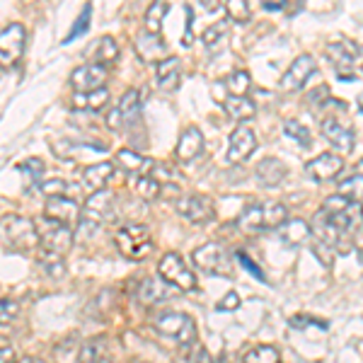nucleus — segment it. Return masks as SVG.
Instances as JSON below:
<instances>
[{"label": "nucleus", "mask_w": 363, "mask_h": 363, "mask_svg": "<svg viewBox=\"0 0 363 363\" xmlns=\"http://www.w3.org/2000/svg\"><path fill=\"white\" fill-rule=\"evenodd\" d=\"M310 235H313V228L303 218H289L279 228V240L284 245H289V247H298V245L306 242Z\"/></svg>", "instance_id": "obj_25"}, {"label": "nucleus", "mask_w": 363, "mask_h": 363, "mask_svg": "<svg viewBox=\"0 0 363 363\" xmlns=\"http://www.w3.org/2000/svg\"><path fill=\"white\" fill-rule=\"evenodd\" d=\"M155 330L162 337L174 339L182 349H191L196 344V322L186 313H174L165 310L155 318Z\"/></svg>", "instance_id": "obj_3"}, {"label": "nucleus", "mask_w": 363, "mask_h": 363, "mask_svg": "<svg viewBox=\"0 0 363 363\" xmlns=\"http://www.w3.org/2000/svg\"><path fill=\"white\" fill-rule=\"evenodd\" d=\"M44 160H39V157H29V160H25L20 165V172L25 174V179H29V184L32 186H42L44 184Z\"/></svg>", "instance_id": "obj_39"}, {"label": "nucleus", "mask_w": 363, "mask_h": 363, "mask_svg": "<svg viewBox=\"0 0 363 363\" xmlns=\"http://www.w3.org/2000/svg\"><path fill=\"white\" fill-rule=\"evenodd\" d=\"M264 220H267V230H279V228L289 220V208H286V203L267 201L264 203Z\"/></svg>", "instance_id": "obj_37"}, {"label": "nucleus", "mask_w": 363, "mask_h": 363, "mask_svg": "<svg viewBox=\"0 0 363 363\" xmlns=\"http://www.w3.org/2000/svg\"><path fill=\"white\" fill-rule=\"evenodd\" d=\"M252 87V78L247 70H233L225 78V90L230 92V97H247Z\"/></svg>", "instance_id": "obj_35"}, {"label": "nucleus", "mask_w": 363, "mask_h": 363, "mask_svg": "<svg viewBox=\"0 0 363 363\" xmlns=\"http://www.w3.org/2000/svg\"><path fill=\"white\" fill-rule=\"evenodd\" d=\"M203 153V133L199 126H186L179 133V140L174 145V157L179 162H191Z\"/></svg>", "instance_id": "obj_18"}, {"label": "nucleus", "mask_w": 363, "mask_h": 363, "mask_svg": "<svg viewBox=\"0 0 363 363\" xmlns=\"http://www.w3.org/2000/svg\"><path fill=\"white\" fill-rule=\"evenodd\" d=\"M27 46V29L20 22H10V25L3 27L0 32V63L3 68L15 66L17 61L25 54Z\"/></svg>", "instance_id": "obj_8"}, {"label": "nucleus", "mask_w": 363, "mask_h": 363, "mask_svg": "<svg viewBox=\"0 0 363 363\" xmlns=\"http://www.w3.org/2000/svg\"><path fill=\"white\" fill-rule=\"evenodd\" d=\"M116 112L121 116V124L124 128H133L140 124V116H143V99H140V90L131 87L121 95L119 104H116Z\"/></svg>", "instance_id": "obj_20"}, {"label": "nucleus", "mask_w": 363, "mask_h": 363, "mask_svg": "<svg viewBox=\"0 0 363 363\" xmlns=\"http://www.w3.org/2000/svg\"><path fill=\"white\" fill-rule=\"evenodd\" d=\"M242 363H284V359H281V351L274 344H259V347L245 354Z\"/></svg>", "instance_id": "obj_33"}, {"label": "nucleus", "mask_w": 363, "mask_h": 363, "mask_svg": "<svg viewBox=\"0 0 363 363\" xmlns=\"http://www.w3.org/2000/svg\"><path fill=\"white\" fill-rule=\"evenodd\" d=\"M228 29H230V20H220V22H213L211 27L203 29L201 34V44L206 46V49L216 51L218 46H223L225 37H228Z\"/></svg>", "instance_id": "obj_32"}, {"label": "nucleus", "mask_w": 363, "mask_h": 363, "mask_svg": "<svg viewBox=\"0 0 363 363\" xmlns=\"http://www.w3.org/2000/svg\"><path fill=\"white\" fill-rule=\"evenodd\" d=\"M238 228H242L245 233H259L267 230L264 220V203H250L247 208H242V213L238 216Z\"/></svg>", "instance_id": "obj_28"}, {"label": "nucleus", "mask_w": 363, "mask_h": 363, "mask_svg": "<svg viewBox=\"0 0 363 363\" xmlns=\"http://www.w3.org/2000/svg\"><path fill=\"white\" fill-rule=\"evenodd\" d=\"M284 133L289 138H294L301 148H310V145H313V133H310V128L306 124H301L298 119H286L284 121Z\"/></svg>", "instance_id": "obj_38"}, {"label": "nucleus", "mask_w": 363, "mask_h": 363, "mask_svg": "<svg viewBox=\"0 0 363 363\" xmlns=\"http://www.w3.org/2000/svg\"><path fill=\"white\" fill-rule=\"evenodd\" d=\"M150 177H155L157 182H177L179 179V172L177 169H172L169 165H157L155 162V167H153V172H150Z\"/></svg>", "instance_id": "obj_45"}, {"label": "nucleus", "mask_w": 363, "mask_h": 363, "mask_svg": "<svg viewBox=\"0 0 363 363\" xmlns=\"http://www.w3.org/2000/svg\"><path fill=\"white\" fill-rule=\"evenodd\" d=\"M223 112L230 116L233 121H238L240 126L245 124V121H250L252 116L257 114V104L252 102L250 97H225L223 102Z\"/></svg>", "instance_id": "obj_26"}, {"label": "nucleus", "mask_w": 363, "mask_h": 363, "mask_svg": "<svg viewBox=\"0 0 363 363\" xmlns=\"http://www.w3.org/2000/svg\"><path fill=\"white\" fill-rule=\"evenodd\" d=\"M44 218L54 220V223L73 228V223H80V203L73 196H58V199H46L44 206Z\"/></svg>", "instance_id": "obj_14"}, {"label": "nucleus", "mask_w": 363, "mask_h": 363, "mask_svg": "<svg viewBox=\"0 0 363 363\" xmlns=\"http://www.w3.org/2000/svg\"><path fill=\"white\" fill-rule=\"evenodd\" d=\"M114 213H116V201H114V194L112 191H99V194H92L87 196V203L83 208V218H80V233H95L99 225H107L114 220Z\"/></svg>", "instance_id": "obj_5"}, {"label": "nucleus", "mask_w": 363, "mask_h": 363, "mask_svg": "<svg viewBox=\"0 0 363 363\" xmlns=\"http://www.w3.org/2000/svg\"><path fill=\"white\" fill-rule=\"evenodd\" d=\"M225 13H228V20L230 22H247L250 20V5L240 3V0H230V3H225Z\"/></svg>", "instance_id": "obj_43"}, {"label": "nucleus", "mask_w": 363, "mask_h": 363, "mask_svg": "<svg viewBox=\"0 0 363 363\" xmlns=\"http://www.w3.org/2000/svg\"><path fill=\"white\" fill-rule=\"evenodd\" d=\"M107 102H109V90H107V87H102V90L87 92V95H80V92H75L73 102H70V107H73V109H90V112H97V109H102Z\"/></svg>", "instance_id": "obj_29"}, {"label": "nucleus", "mask_w": 363, "mask_h": 363, "mask_svg": "<svg viewBox=\"0 0 363 363\" xmlns=\"http://www.w3.org/2000/svg\"><path fill=\"white\" fill-rule=\"evenodd\" d=\"M174 208L189 223H208L216 213L213 199L206 194H186L174 201Z\"/></svg>", "instance_id": "obj_10"}, {"label": "nucleus", "mask_w": 363, "mask_h": 363, "mask_svg": "<svg viewBox=\"0 0 363 363\" xmlns=\"http://www.w3.org/2000/svg\"><path fill=\"white\" fill-rule=\"evenodd\" d=\"M315 70H318V61H315V58L310 56V54H301L289 66V70H286V73L281 75L279 90L281 92H296V90H301V87L310 80V75H313Z\"/></svg>", "instance_id": "obj_12"}, {"label": "nucleus", "mask_w": 363, "mask_h": 363, "mask_svg": "<svg viewBox=\"0 0 363 363\" xmlns=\"http://www.w3.org/2000/svg\"><path fill=\"white\" fill-rule=\"evenodd\" d=\"M46 228L39 230V262L49 269L63 272V257L68 255L73 247V228L54 223V220H46Z\"/></svg>", "instance_id": "obj_1"}, {"label": "nucleus", "mask_w": 363, "mask_h": 363, "mask_svg": "<svg viewBox=\"0 0 363 363\" xmlns=\"http://www.w3.org/2000/svg\"><path fill=\"white\" fill-rule=\"evenodd\" d=\"M262 8H264V10H286V3H284V0H281V3H279V0H269V3H264Z\"/></svg>", "instance_id": "obj_49"}, {"label": "nucleus", "mask_w": 363, "mask_h": 363, "mask_svg": "<svg viewBox=\"0 0 363 363\" xmlns=\"http://www.w3.org/2000/svg\"><path fill=\"white\" fill-rule=\"evenodd\" d=\"M114 245L119 255L128 262H140L153 252V233L143 223L121 225L114 235Z\"/></svg>", "instance_id": "obj_2"}, {"label": "nucleus", "mask_w": 363, "mask_h": 363, "mask_svg": "<svg viewBox=\"0 0 363 363\" xmlns=\"http://www.w3.org/2000/svg\"><path fill=\"white\" fill-rule=\"evenodd\" d=\"M361 70H363V63H361Z\"/></svg>", "instance_id": "obj_54"}, {"label": "nucleus", "mask_w": 363, "mask_h": 363, "mask_svg": "<svg viewBox=\"0 0 363 363\" xmlns=\"http://www.w3.org/2000/svg\"><path fill=\"white\" fill-rule=\"evenodd\" d=\"M313 252H315V257L325 264L327 269H330L332 264H335V255H337V250H332L330 245H325V242H320V240H315V245H313Z\"/></svg>", "instance_id": "obj_44"}, {"label": "nucleus", "mask_w": 363, "mask_h": 363, "mask_svg": "<svg viewBox=\"0 0 363 363\" xmlns=\"http://www.w3.org/2000/svg\"><path fill=\"white\" fill-rule=\"evenodd\" d=\"M216 363H228V359H223V356H218V359H216Z\"/></svg>", "instance_id": "obj_52"}, {"label": "nucleus", "mask_w": 363, "mask_h": 363, "mask_svg": "<svg viewBox=\"0 0 363 363\" xmlns=\"http://www.w3.org/2000/svg\"><path fill=\"white\" fill-rule=\"evenodd\" d=\"M133 191H136V196H140L143 201H153V199L160 196L162 184L155 177H150V174H138V177L133 179Z\"/></svg>", "instance_id": "obj_34"}, {"label": "nucleus", "mask_w": 363, "mask_h": 363, "mask_svg": "<svg viewBox=\"0 0 363 363\" xmlns=\"http://www.w3.org/2000/svg\"><path fill=\"white\" fill-rule=\"evenodd\" d=\"M238 308H240V296L235 291H228L218 301V310H223V313H230V310H238Z\"/></svg>", "instance_id": "obj_46"}, {"label": "nucleus", "mask_w": 363, "mask_h": 363, "mask_svg": "<svg viewBox=\"0 0 363 363\" xmlns=\"http://www.w3.org/2000/svg\"><path fill=\"white\" fill-rule=\"evenodd\" d=\"M191 262L199 272L211 274V277H220V279H233V257L228 255V250L218 242H206L201 247H196L191 252Z\"/></svg>", "instance_id": "obj_4"}, {"label": "nucleus", "mask_w": 363, "mask_h": 363, "mask_svg": "<svg viewBox=\"0 0 363 363\" xmlns=\"http://www.w3.org/2000/svg\"><path fill=\"white\" fill-rule=\"evenodd\" d=\"M257 150V136L250 126H238L235 131L230 133V145H228V165H240Z\"/></svg>", "instance_id": "obj_15"}, {"label": "nucleus", "mask_w": 363, "mask_h": 363, "mask_svg": "<svg viewBox=\"0 0 363 363\" xmlns=\"http://www.w3.org/2000/svg\"><path fill=\"white\" fill-rule=\"evenodd\" d=\"M104 83H107V68L97 66V63H83L70 73V87L80 95L102 90Z\"/></svg>", "instance_id": "obj_13"}, {"label": "nucleus", "mask_w": 363, "mask_h": 363, "mask_svg": "<svg viewBox=\"0 0 363 363\" xmlns=\"http://www.w3.org/2000/svg\"><path fill=\"white\" fill-rule=\"evenodd\" d=\"M182 83V61L177 56H167L155 66V85L162 92H174Z\"/></svg>", "instance_id": "obj_21"}, {"label": "nucleus", "mask_w": 363, "mask_h": 363, "mask_svg": "<svg viewBox=\"0 0 363 363\" xmlns=\"http://www.w3.org/2000/svg\"><path fill=\"white\" fill-rule=\"evenodd\" d=\"M235 259L240 262V264H242L245 272L252 274V277H255L257 281H262V284H267V277H264V272H262V267L257 264L255 259H252V257L247 255V252H242V250L235 252Z\"/></svg>", "instance_id": "obj_42"}, {"label": "nucleus", "mask_w": 363, "mask_h": 363, "mask_svg": "<svg viewBox=\"0 0 363 363\" xmlns=\"http://www.w3.org/2000/svg\"><path fill=\"white\" fill-rule=\"evenodd\" d=\"M344 169V157L339 153H320L306 162V174L313 182H330Z\"/></svg>", "instance_id": "obj_17"}, {"label": "nucleus", "mask_w": 363, "mask_h": 363, "mask_svg": "<svg viewBox=\"0 0 363 363\" xmlns=\"http://www.w3.org/2000/svg\"><path fill=\"white\" fill-rule=\"evenodd\" d=\"M39 191L46 194V199H58V196H68V191H73V184L66 179H44V184L39 186Z\"/></svg>", "instance_id": "obj_41"}, {"label": "nucleus", "mask_w": 363, "mask_h": 363, "mask_svg": "<svg viewBox=\"0 0 363 363\" xmlns=\"http://www.w3.org/2000/svg\"><path fill=\"white\" fill-rule=\"evenodd\" d=\"M112 177H114V162H97V165L85 167L80 186L85 189L87 196H92V194H99V191L107 189V184Z\"/></svg>", "instance_id": "obj_19"}, {"label": "nucleus", "mask_w": 363, "mask_h": 363, "mask_svg": "<svg viewBox=\"0 0 363 363\" xmlns=\"http://www.w3.org/2000/svg\"><path fill=\"white\" fill-rule=\"evenodd\" d=\"M255 177L262 186H277L289 177V167L279 157H262L255 167Z\"/></svg>", "instance_id": "obj_22"}, {"label": "nucleus", "mask_w": 363, "mask_h": 363, "mask_svg": "<svg viewBox=\"0 0 363 363\" xmlns=\"http://www.w3.org/2000/svg\"><path fill=\"white\" fill-rule=\"evenodd\" d=\"M87 58H90L87 63H97V66L107 68V63H114L119 58V46L112 37H99L95 46L87 51Z\"/></svg>", "instance_id": "obj_27"}, {"label": "nucleus", "mask_w": 363, "mask_h": 363, "mask_svg": "<svg viewBox=\"0 0 363 363\" xmlns=\"http://www.w3.org/2000/svg\"><path fill=\"white\" fill-rule=\"evenodd\" d=\"M3 240H5V247L10 245V250L39 247L37 223L32 218H27V216L8 213L3 218Z\"/></svg>", "instance_id": "obj_6"}, {"label": "nucleus", "mask_w": 363, "mask_h": 363, "mask_svg": "<svg viewBox=\"0 0 363 363\" xmlns=\"http://www.w3.org/2000/svg\"><path fill=\"white\" fill-rule=\"evenodd\" d=\"M325 56L332 66L337 68V75L344 78L349 83L351 80V70L356 66V58L361 56V46H356L349 39H339V42H330L325 46Z\"/></svg>", "instance_id": "obj_9"}, {"label": "nucleus", "mask_w": 363, "mask_h": 363, "mask_svg": "<svg viewBox=\"0 0 363 363\" xmlns=\"http://www.w3.org/2000/svg\"><path fill=\"white\" fill-rule=\"evenodd\" d=\"M157 274H160V279L165 281L167 286L184 291V294L196 289V274L186 267V262L182 259L177 252H167V255L160 257V262H157Z\"/></svg>", "instance_id": "obj_7"}, {"label": "nucleus", "mask_w": 363, "mask_h": 363, "mask_svg": "<svg viewBox=\"0 0 363 363\" xmlns=\"http://www.w3.org/2000/svg\"><path fill=\"white\" fill-rule=\"evenodd\" d=\"M116 165H119L124 172L128 174H150L153 172V167H155V162L150 160V157H143L140 153H136V150H131V148H121L119 153H116Z\"/></svg>", "instance_id": "obj_24"}, {"label": "nucleus", "mask_w": 363, "mask_h": 363, "mask_svg": "<svg viewBox=\"0 0 363 363\" xmlns=\"http://www.w3.org/2000/svg\"><path fill=\"white\" fill-rule=\"evenodd\" d=\"M10 363H13V361H10Z\"/></svg>", "instance_id": "obj_55"}, {"label": "nucleus", "mask_w": 363, "mask_h": 363, "mask_svg": "<svg viewBox=\"0 0 363 363\" xmlns=\"http://www.w3.org/2000/svg\"><path fill=\"white\" fill-rule=\"evenodd\" d=\"M167 296H169L167 284L162 279H153V277H145L138 284V289H136L138 303H140V306H145V308L160 306V303L165 301Z\"/></svg>", "instance_id": "obj_23"}, {"label": "nucleus", "mask_w": 363, "mask_h": 363, "mask_svg": "<svg viewBox=\"0 0 363 363\" xmlns=\"http://www.w3.org/2000/svg\"><path fill=\"white\" fill-rule=\"evenodd\" d=\"M337 194L349 199V201H354V203H361L363 201V174L356 172V174H351V177L339 182Z\"/></svg>", "instance_id": "obj_36"}, {"label": "nucleus", "mask_w": 363, "mask_h": 363, "mask_svg": "<svg viewBox=\"0 0 363 363\" xmlns=\"http://www.w3.org/2000/svg\"><path fill=\"white\" fill-rule=\"evenodd\" d=\"M320 133L330 140L332 148L339 150V155H347L354 150V143H356L354 128H351L347 121L339 119V116H327V119H322Z\"/></svg>", "instance_id": "obj_11"}, {"label": "nucleus", "mask_w": 363, "mask_h": 363, "mask_svg": "<svg viewBox=\"0 0 363 363\" xmlns=\"http://www.w3.org/2000/svg\"><path fill=\"white\" fill-rule=\"evenodd\" d=\"M361 56H363V46H361ZM361 63H363V61H361Z\"/></svg>", "instance_id": "obj_53"}, {"label": "nucleus", "mask_w": 363, "mask_h": 363, "mask_svg": "<svg viewBox=\"0 0 363 363\" xmlns=\"http://www.w3.org/2000/svg\"><path fill=\"white\" fill-rule=\"evenodd\" d=\"M17 315V303L10 301V298H3V322L13 320Z\"/></svg>", "instance_id": "obj_47"}, {"label": "nucleus", "mask_w": 363, "mask_h": 363, "mask_svg": "<svg viewBox=\"0 0 363 363\" xmlns=\"http://www.w3.org/2000/svg\"><path fill=\"white\" fill-rule=\"evenodd\" d=\"M133 49H136L138 58L143 63H160L167 58V42L160 37V34H150V32H138L136 39H133Z\"/></svg>", "instance_id": "obj_16"}, {"label": "nucleus", "mask_w": 363, "mask_h": 363, "mask_svg": "<svg viewBox=\"0 0 363 363\" xmlns=\"http://www.w3.org/2000/svg\"><path fill=\"white\" fill-rule=\"evenodd\" d=\"M20 363H46V361H42V359H29V356H25Z\"/></svg>", "instance_id": "obj_50"}, {"label": "nucleus", "mask_w": 363, "mask_h": 363, "mask_svg": "<svg viewBox=\"0 0 363 363\" xmlns=\"http://www.w3.org/2000/svg\"><path fill=\"white\" fill-rule=\"evenodd\" d=\"M90 17H92V5L87 3V5H83L80 15L75 17L73 27H70V32H68V37H66V44H70L73 39H78V37H83L87 29H90Z\"/></svg>", "instance_id": "obj_40"}, {"label": "nucleus", "mask_w": 363, "mask_h": 363, "mask_svg": "<svg viewBox=\"0 0 363 363\" xmlns=\"http://www.w3.org/2000/svg\"><path fill=\"white\" fill-rule=\"evenodd\" d=\"M359 112L363 114V95H361V99H359Z\"/></svg>", "instance_id": "obj_51"}, {"label": "nucleus", "mask_w": 363, "mask_h": 363, "mask_svg": "<svg viewBox=\"0 0 363 363\" xmlns=\"http://www.w3.org/2000/svg\"><path fill=\"white\" fill-rule=\"evenodd\" d=\"M167 13H169V3H162V0H157V3H150L148 10H145V17H143V22H145L143 29H145V32L160 34L162 22H165Z\"/></svg>", "instance_id": "obj_30"}, {"label": "nucleus", "mask_w": 363, "mask_h": 363, "mask_svg": "<svg viewBox=\"0 0 363 363\" xmlns=\"http://www.w3.org/2000/svg\"><path fill=\"white\" fill-rule=\"evenodd\" d=\"M191 363H216V359L203 347H199L194 354H191Z\"/></svg>", "instance_id": "obj_48"}, {"label": "nucleus", "mask_w": 363, "mask_h": 363, "mask_svg": "<svg viewBox=\"0 0 363 363\" xmlns=\"http://www.w3.org/2000/svg\"><path fill=\"white\" fill-rule=\"evenodd\" d=\"M78 363H112L109 361V351L104 339H90L83 349H80Z\"/></svg>", "instance_id": "obj_31"}]
</instances>
